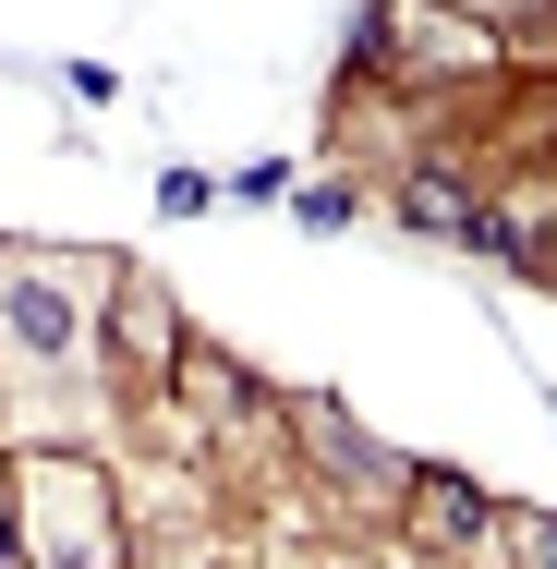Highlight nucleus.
Returning <instances> with one entry per match:
<instances>
[{"instance_id":"nucleus-1","label":"nucleus","mask_w":557,"mask_h":569,"mask_svg":"<svg viewBox=\"0 0 557 569\" xmlns=\"http://www.w3.org/2000/svg\"><path fill=\"white\" fill-rule=\"evenodd\" d=\"M110 279L121 254L0 242V400H110V376H98Z\"/></svg>"},{"instance_id":"nucleus-2","label":"nucleus","mask_w":557,"mask_h":569,"mask_svg":"<svg viewBox=\"0 0 557 569\" xmlns=\"http://www.w3.org/2000/svg\"><path fill=\"white\" fill-rule=\"evenodd\" d=\"M0 497H12V546H24V569H133L121 460H98V449H12Z\"/></svg>"},{"instance_id":"nucleus-3","label":"nucleus","mask_w":557,"mask_h":569,"mask_svg":"<svg viewBox=\"0 0 557 569\" xmlns=\"http://www.w3.org/2000/svg\"><path fill=\"white\" fill-rule=\"evenodd\" d=\"M279 425H291V460L316 472V497L328 509H351V521H400V497H412V460L376 449L339 400H316V388H291L279 400Z\"/></svg>"},{"instance_id":"nucleus-4","label":"nucleus","mask_w":557,"mask_h":569,"mask_svg":"<svg viewBox=\"0 0 557 569\" xmlns=\"http://www.w3.org/2000/svg\"><path fill=\"white\" fill-rule=\"evenodd\" d=\"M182 351H195V328H182L170 279L121 267V279H110V316H98V376H110V400H121V412H133V400H158Z\"/></svg>"},{"instance_id":"nucleus-5","label":"nucleus","mask_w":557,"mask_h":569,"mask_svg":"<svg viewBox=\"0 0 557 569\" xmlns=\"http://www.w3.org/2000/svg\"><path fill=\"white\" fill-rule=\"evenodd\" d=\"M485 521H497V485L412 460V497H400V558H473V546H485Z\"/></svg>"},{"instance_id":"nucleus-6","label":"nucleus","mask_w":557,"mask_h":569,"mask_svg":"<svg viewBox=\"0 0 557 569\" xmlns=\"http://www.w3.org/2000/svg\"><path fill=\"white\" fill-rule=\"evenodd\" d=\"M460 569H557V509H497Z\"/></svg>"},{"instance_id":"nucleus-7","label":"nucleus","mask_w":557,"mask_h":569,"mask_svg":"<svg viewBox=\"0 0 557 569\" xmlns=\"http://www.w3.org/2000/svg\"><path fill=\"white\" fill-rule=\"evenodd\" d=\"M460 24H485V37H546L557 24V0H448Z\"/></svg>"},{"instance_id":"nucleus-8","label":"nucleus","mask_w":557,"mask_h":569,"mask_svg":"<svg viewBox=\"0 0 557 569\" xmlns=\"http://www.w3.org/2000/svg\"><path fill=\"white\" fill-rule=\"evenodd\" d=\"M304 569H376V558H364V546H328V558H304Z\"/></svg>"},{"instance_id":"nucleus-9","label":"nucleus","mask_w":557,"mask_h":569,"mask_svg":"<svg viewBox=\"0 0 557 569\" xmlns=\"http://www.w3.org/2000/svg\"><path fill=\"white\" fill-rule=\"evenodd\" d=\"M400 569H460V558H400Z\"/></svg>"}]
</instances>
